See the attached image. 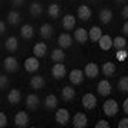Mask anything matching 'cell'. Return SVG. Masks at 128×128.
Here are the masks:
<instances>
[{
    "label": "cell",
    "mask_w": 128,
    "mask_h": 128,
    "mask_svg": "<svg viewBox=\"0 0 128 128\" xmlns=\"http://www.w3.org/2000/svg\"><path fill=\"white\" fill-rule=\"evenodd\" d=\"M102 111L108 117H114L118 112V102L115 100H105L102 104Z\"/></svg>",
    "instance_id": "6da1fadb"
},
{
    "label": "cell",
    "mask_w": 128,
    "mask_h": 128,
    "mask_svg": "<svg viewBox=\"0 0 128 128\" xmlns=\"http://www.w3.org/2000/svg\"><path fill=\"white\" fill-rule=\"evenodd\" d=\"M56 122L60 124V125H66V124L70 121V112L67 108H60V110L56 111Z\"/></svg>",
    "instance_id": "7a4b0ae2"
},
{
    "label": "cell",
    "mask_w": 128,
    "mask_h": 128,
    "mask_svg": "<svg viewBox=\"0 0 128 128\" xmlns=\"http://www.w3.org/2000/svg\"><path fill=\"white\" fill-rule=\"evenodd\" d=\"M67 74V70H66V66L63 63H56L51 68V76L56 78V80H61V78L66 77Z\"/></svg>",
    "instance_id": "3957f363"
},
{
    "label": "cell",
    "mask_w": 128,
    "mask_h": 128,
    "mask_svg": "<svg viewBox=\"0 0 128 128\" xmlns=\"http://www.w3.org/2000/svg\"><path fill=\"white\" fill-rule=\"evenodd\" d=\"M82 107L86 108V110H92V108H96L97 105V98L94 94H91V92H87V94H84L82 96Z\"/></svg>",
    "instance_id": "277c9868"
},
{
    "label": "cell",
    "mask_w": 128,
    "mask_h": 128,
    "mask_svg": "<svg viewBox=\"0 0 128 128\" xmlns=\"http://www.w3.org/2000/svg\"><path fill=\"white\" fill-rule=\"evenodd\" d=\"M14 125L18 128H23L28 125V115L26 111H18L17 114L14 115Z\"/></svg>",
    "instance_id": "5b68a950"
},
{
    "label": "cell",
    "mask_w": 128,
    "mask_h": 128,
    "mask_svg": "<svg viewBox=\"0 0 128 128\" xmlns=\"http://www.w3.org/2000/svg\"><path fill=\"white\" fill-rule=\"evenodd\" d=\"M38 67H40V63H38L36 56L34 57H28V58L24 60V68H26L27 73H34V71L38 70Z\"/></svg>",
    "instance_id": "8992f818"
},
{
    "label": "cell",
    "mask_w": 128,
    "mask_h": 128,
    "mask_svg": "<svg viewBox=\"0 0 128 128\" xmlns=\"http://www.w3.org/2000/svg\"><path fill=\"white\" fill-rule=\"evenodd\" d=\"M3 67H4L6 71L14 73V71H17V68H18V63H17V60L14 58V57L9 56V57H6L4 61H3Z\"/></svg>",
    "instance_id": "52a82bcc"
},
{
    "label": "cell",
    "mask_w": 128,
    "mask_h": 128,
    "mask_svg": "<svg viewBox=\"0 0 128 128\" xmlns=\"http://www.w3.org/2000/svg\"><path fill=\"white\" fill-rule=\"evenodd\" d=\"M88 120H87V115L84 114V112H77V114H74L73 117V125L76 128H84L87 125Z\"/></svg>",
    "instance_id": "ba28073f"
},
{
    "label": "cell",
    "mask_w": 128,
    "mask_h": 128,
    "mask_svg": "<svg viewBox=\"0 0 128 128\" xmlns=\"http://www.w3.org/2000/svg\"><path fill=\"white\" fill-rule=\"evenodd\" d=\"M97 91H98V94L102 97H107L111 94V84L108 80H101L100 82H98V86H97Z\"/></svg>",
    "instance_id": "9c48e42d"
},
{
    "label": "cell",
    "mask_w": 128,
    "mask_h": 128,
    "mask_svg": "<svg viewBox=\"0 0 128 128\" xmlns=\"http://www.w3.org/2000/svg\"><path fill=\"white\" fill-rule=\"evenodd\" d=\"M68 78H70V81H71V84H76V86H78V84H81V82H82L84 73H82L80 68H74V70H71V71H70Z\"/></svg>",
    "instance_id": "30bf717a"
},
{
    "label": "cell",
    "mask_w": 128,
    "mask_h": 128,
    "mask_svg": "<svg viewBox=\"0 0 128 128\" xmlns=\"http://www.w3.org/2000/svg\"><path fill=\"white\" fill-rule=\"evenodd\" d=\"M91 9L88 7V6L86 4H81V6H78V9H77V16L80 20H82V22H87V20H90V17H91Z\"/></svg>",
    "instance_id": "8fae6325"
},
{
    "label": "cell",
    "mask_w": 128,
    "mask_h": 128,
    "mask_svg": "<svg viewBox=\"0 0 128 128\" xmlns=\"http://www.w3.org/2000/svg\"><path fill=\"white\" fill-rule=\"evenodd\" d=\"M98 73H100V68L96 63H88L84 67V76H87L88 78H96Z\"/></svg>",
    "instance_id": "7c38bea8"
},
{
    "label": "cell",
    "mask_w": 128,
    "mask_h": 128,
    "mask_svg": "<svg viewBox=\"0 0 128 128\" xmlns=\"http://www.w3.org/2000/svg\"><path fill=\"white\" fill-rule=\"evenodd\" d=\"M98 46H100L101 50L108 51L111 47L114 46V43H112V38H111V36H108V34H102V36H101V38L98 40Z\"/></svg>",
    "instance_id": "4fadbf2b"
},
{
    "label": "cell",
    "mask_w": 128,
    "mask_h": 128,
    "mask_svg": "<svg viewBox=\"0 0 128 128\" xmlns=\"http://www.w3.org/2000/svg\"><path fill=\"white\" fill-rule=\"evenodd\" d=\"M57 41H58L61 48H68L73 44V38H71V36H70L68 33H61L58 36V38H57Z\"/></svg>",
    "instance_id": "5bb4252c"
},
{
    "label": "cell",
    "mask_w": 128,
    "mask_h": 128,
    "mask_svg": "<svg viewBox=\"0 0 128 128\" xmlns=\"http://www.w3.org/2000/svg\"><path fill=\"white\" fill-rule=\"evenodd\" d=\"M38 104H40V100H38V97L36 94H28L26 97V107L28 110H36Z\"/></svg>",
    "instance_id": "9a60e30c"
},
{
    "label": "cell",
    "mask_w": 128,
    "mask_h": 128,
    "mask_svg": "<svg viewBox=\"0 0 128 128\" xmlns=\"http://www.w3.org/2000/svg\"><path fill=\"white\" fill-rule=\"evenodd\" d=\"M98 18H100L101 23L108 24L112 20V12H111V9H101L100 13H98Z\"/></svg>",
    "instance_id": "2e32d148"
},
{
    "label": "cell",
    "mask_w": 128,
    "mask_h": 128,
    "mask_svg": "<svg viewBox=\"0 0 128 128\" xmlns=\"http://www.w3.org/2000/svg\"><path fill=\"white\" fill-rule=\"evenodd\" d=\"M30 86L33 90H41V88L46 86V80L41 77V76H34L30 80Z\"/></svg>",
    "instance_id": "e0dca14e"
},
{
    "label": "cell",
    "mask_w": 128,
    "mask_h": 128,
    "mask_svg": "<svg viewBox=\"0 0 128 128\" xmlns=\"http://www.w3.org/2000/svg\"><path fill=\"white\" fill-rule=\"evenodd\" d=\"M61 23H63V27L66 30H73L76 27V18L71 14H66L63 17V20H61Z\"/></svg>",
    "instance_id": "ac0fdd59"
},
{
    "label": "cell",
    "mask_w": 128,
    "mask_h": 128,
    "mask_svg": "<svg viewBox=\"0 0 128 128\" xmlns=\"http://www.w3.org/2000/svg\"><path fill=\"white\" fill-rule=\"evenodd\" d=\"M115 71H117V66L112 61H107V63L102 64V73H104V76L111 77V76L115 74Z\"/></svg>",
    "instance_id": "d6986e66"
},
{
    "label": "cell",
    "mask_w": 128,
    "mask_h": 128,
    "mask_svg": "<svg viewBox=\"0 0 128 128\" xmlns=\"http://www.w3.org/2000/svg\"><path fill=\"white\" fill-rule=\"evenodd\" d=\"M61 97H63L64 101H71L74 97H76L74 88L71 87V86H66V87H63V90H61Z\"/></svg>",
    "instance_id": "ffe728a7"
},
{
    "label": "cell",
    "mask_w": 128,
    "mask_h": 128,
    "mask_svg": "<svg viewBox=\"0 0 128 128\" xmlns=\"http://www.w3.org/2000/svg\"><path fill=\"white\" fill-rule=\"evenodd\" d=\"M74 38H76L78 43H86V41L88 40V32L82 27L77 28V30L74 32Z\"/></svg>",
    "instance_id": "44dd1931"
},
{
    "label": "cell",
    "mask_w": 128,
    "mask_h": 128,
    "mask_svg": "<svg viewBox=\"0 0 128 128\" xmlns=\"http://www.w3.org/2000/svg\"><path fill=\"white\" fill-rule=\"evenodd\" d=\"M20 98H22V92H20V90H17V88L10 90L9 94H7V100H9L10 104H17L18 101H20Z\"/></svg>",
    "instance_id": "7402d4cb"
},
{
    "label": "cell",
    "mask_w": 128,
    "mask_h": 128,
    "mask_svg": "<svg viewBox=\"0 0 128 128\" xmlns=\"http://www.w3.org/2000/svg\"><path fill=\"white\" fill-rule=\"evenodd\" d=\"M46 51H47L46 43H37V44H34V47H33V54L36 56V57H43V56L46 54Z\"/></svg>",
    "instance_id": "603a6c76"
},
{
    "label": "cell",
    "mask_w": 128,
    "mask_h": 128,
    "mask_svg": "<svg viewBox=\"0 0 128 128\" xmlns=\"http://www.w3.org/2000/svg\"><path fill=\"white\" fill-rule=\"evenodd\" d=\"M20 34H22L23 38L28 40V38H32V37L34 36V28H33V26H30V24H24L23 27L20 28Z\"/></svg>",
    "instance_id": "cb8c5ba5"
},
{
    "label": "cell",
    "mask_w": 128,
    "mask_h": 128,
    "mask_svg": "<svg viewBox=\"0 0 128 128\" xmlns=\"http://www.w3.org/2000/svg\"><path fill=\"white\" fill-rule=\"evenodd\" d=\"M4 47H6V50L7 51H16L17 50V47H18V41H17V38L14 36H12V37H9L7 40H6V43H4Z\"/></svg>",
    "instance_id": "d4e9b609"
},
{
    "label": "cell",
    "mask_w": 128,
    "mask_h": 128,
    "mask_svg": "<svg viewBox=\"0 0 128 128\" xmlns=\"http://www.w3.org/2000/svg\"><path fill=\"white\" fill-rule=\"evenodd\" d=\"M101 36H102V30L97 26H92L88 32V38H91L92 41H98L101 38Z\"/></svg>",
    "instance_id": "484cf974"
},
{
    "label": "cell",
    "mask_w": 128,
    "mask_h": 128,
    "mask_svg": "<svg viewBox=\"0 0 128 128\" xmlns=\"http://www.w3.org/2000/svg\"><path fill=\"white\" fill-rule=\"evenodd\" d=\"M66 58V53L61 48H54L51 51V60L56 63H63V60Z\"/></svg>",
    "instance_id": "4316f807"
},
{
    "label": "cell",
    "mask_w": 128,
    "mask_h": 128,
    "mask_svg": "<svg viewBox=\"0 0 128 128\" xmlns=\"http://www.w3.org/2000/svg\"><path fill=\"white\" fill-rule=\"evenodd\" d=\"M7 22H9V24H12V26L18 24L20 23V13H18L17 10L9 12V14H7Z\"/></svg>",
    "instance_id": "83f0119b"
},
{
    "label": "cell",
    "mask_w": 128,
    "mask_h": 128,
    "mask_svg": "<svg viewBox=\"0 0 128 128\" xmlns=\"http://www.w3.org/2000/svg\"><path fill=\"white\" fill-rule=\"evenodd\" d=\"M57 102H58V100H57V97H56L54 94H48V96L46 97V101H44V104H46V107L48 110L57 108Z\"/></svg>",
    "instance_id": "f1b7e54d"
},
{
    "label": "cell",
    "mask_w": 128,
    "mask_h": 128,
    "mask_svg": "<svg viewBox=\"0 0 128 128\" xmlns=\"http://www.w3.org/2000/svg\"><path fill=\"white\" fill-rule=\"evenodd\" d=\"M51 34H53V27H51L48 23L43 24L40 27V36L43 37V38H50Z\"/></svg>",
    "instance_id": "f546056e"
},
{
    "label": "cell",
    "mask_w": 128,
    "mask_h": 128,
    "mask_svg": "<svg viewBox=\"0 0 128 128\" xmlns=\"http://www.w3.org/2000/svg\"><path fill=\"white\" fill-rule=\"evenodd\" d=\"M43 13V6L40 3H37V2H33L32 4H30V14L37 17V16H40Z\"/></svg>",
    "instance_id": "4dcf8cb0"
},
{
    "label": "cell",
    "mask_w": 128,
    "mask_h": 128,
    "mask_svg": "<svg viewBox=\"0 0 128 128\" xmlns=\"http://www.w3.org/2000/svg\"><path fill=\"white\" fill-rule=\"evenodd\" d=\"M60 6L57 4V3H53V4L48 6V16H50L51 18H57L60 16Z\"/></svg>",
    "instance_id": "1f68e13d"
},
{
    "label": "cell",
    "mask_w": 128,
    "mask_h": 128,
    "mask_svg": "<svg viewBox=\"0 0 128 128\" xmlns=\"http://www.w3.org/2000/svg\"><path fill=\"white\" fill-rule=\"evenodd\" d=\"M112 43H114V47L117 48V50L125 48V47H127V40H125V37H122V36L115 37L114 40H112Z\"/></svg>",
    "instance_id": "d6a6232c"
},
{
    "label": "cell",
    "mask_w": 128,
    "mask_h": 128,
    "mask_svg": "<svg viewBox=\"0 0 128 128\" xmlns=\"http://www.w3.org/2000/svg\"><path fill=\"white\" fill-rule=\"evenodd\" d=\"M115 57H117V61H125L128 58V51L125 48H120V50H117Z\"/></svg>",
    "instance_id": "836d02e7"
},
{
    "label": "cell",
    "mask_w": 128,
    "mask_h": 128,
    "mask_svg": "<svg viewBox=\"0 0 128 128\" xmlns=\"http://www.w3.org/2000/svg\"><path fill=\"white\" fill-rule=\"evenodd\" d=\"M118 88L121 91H128V77H121L118 81Z\"/></svg>",
    "instance_id": "e575fe53"
},
{
    "label": "cell",
    "mask_w": 128,
    "mask_h": 128,
    "mask_svg": "<svg viewBox=\"0 0 128 128\" xmlns=\"http://www.w3.org/2000/svg\"><path fill=\"white\" fill-rule=\"evenodd\" d=\"M9 86V77L4 74H0V90H4Z\"/></svg>",
    "instance_id": "d590c367"
},
{
    "label": "cell",
    "mask_w": 128,
    "mask_h": 128,
    "mask_svg": "<svg viewBox=\"0 0 128 128\" xmlns=\"http://www.w3.org/2000/svg\"><path fill=\"white\" fill-rule=\"evenodd\" d=\"M7 125V117H6L4 112H2L0 111V128H3Z\"/></svg>",
    "instance_id": "8d00e7d4"
},
{
    "label": "cell",
    "mask_w": 128,
    "mask_h": 128,
    "mask_svg": "<svg viewBox=\"0 0 128 128\" xmlns=\"http://www.w3.org/2000/svg\"><path fill=\"white\" fill-rule=\"evenodd\" d=\"M108 127H110V124H108V121H105V120H100L96 124V128H108Z\"/></svg>",
    "instance_id": "74e56055"
},
{
    "label": "cell",
    "mask_w": 128,
    "mask_h": 128,
    "mask_svg": "<svg viewBox=\"0 0 128 128\" xmlns=\"http://www.w3.org/2000/svg\"><path fill=\"white\" fill-rule=\"evenodd\" d=\"M118 128H128V118H121L120 120Z\"/></svg>",
    "instance_id": "f35d334b"
},
{
    "label": "cell",
    "mask_w": 128,
    "mask_h": 128,
    "mask_svg": "<svg viewBox=\"0 0 128 128\" xmlns=\"http://www.w3.org/2000/svg\"><path fill=\"white\" fill-rule=\"evenodd\" d=\"M121 16H122L124 18H127V20H128V4L122 7V10H121Z\"/></svg>",
    "instance_id": "ab89813d"
},
{
    "label": "cell",
    "mask_w": 128,
    "mask_h": 128,
    "mask_svg": "<svg viewBox=\"0 0 128 128\" xmlns=\"http://www.w3.org/2000/svg\"><path fill=\"white\" fill-rule=\"evenodd\" d=\"M12 4L14 7H20V6L24 4V0H12Z\"/></svg>",
    "instance_id": "60d3db41"
},
{
    "label": "cell",
    "mask_w": 128,
    "mask_h": 128,
    "mask_svg": "<svg viewBox=\"0 0 128 128\" xmlns=\"http://www.w3.org/2000/svg\"><path fill=\"white\" fill-rule=\"evenodd\" d=\"M4 33H6V23L3 20H0V36L4 34Z\"/></svg>",
    "instance_id": "b9f144b4"
},
{
    "label": "cell",
    "mask_w": 128,
    "mask_h": 128,
    "mask_svg": "<svg viewBox=\"0 0 128 128\" xmlns=\"http://www.w3.org/2000/svg\"><path fill=\"white\" fill-rule=\"evenodd\" d=\"M122 110H124V112H125V114H128V98H125V100H124V102H122Z\"/></svg>",
    "instance_id": "7bdbcfd3"
},
{
    "label": "cell",
    "mask_w": 128,
    "mask_h": 128,
    "mask_svg": "<svg viewBox=\"0 0 128 128\" xmlns=\"http://www.w3.org/2000/svg\"><path fill=\"white\" fill-rule=\"evenodd\" d=\"M122 33L128 36V20H127V22H125V23L122 24Z\"/></svg>",
    "instance_id": "ee69618b"
},
{
    "label": "cell",
    "mask_w": 128,
    "mask_h": 128,
    "mask_svg": "<svg viewBox=\"0 0 128 128\" xmlns=\"http://www.w3.org/2000/svg\"><path fill=\"white\" fill-rule=\"evenodd\" d=\"M125 2H127V0H115V3H117V4H124Z\"/></svg>",
    "instance_id": "f6af8a7d"
},
{
    "label": "cell",
    "mask_w": 128,
    "mask_h": 128,
    "mask_svg": "<svg viewBox=\"0 0 128 128\" xmlns=\"http://www.w3.org/2000/svg\"><path fill=\"white\" fill-rule=\"evenodd\" d=\"M90 2H96V0H90Z\"/></svg>",
    "instance_id": "bcb514c9"
},
{
    "label": "cell",
    "mask_w": 128,
    "mask_h": 128,
    "mask_svg": "<svg viewBox=\"0 0 128 128\" xmlns=\"http://www.w3.org/2000/svg\"><path fill=\"white\" fill-rule=\"evenodd\" d=\"M127 51H128V48H127Z\"/></svg>",
    "instance_id": "7dc6e473"
}]
</instances>
